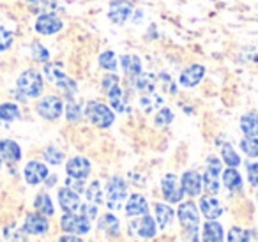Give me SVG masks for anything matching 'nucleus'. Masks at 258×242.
<instances>
[{
  "label": "nucleus",
  "mask_w": 258,
  "mask_h": 242,
  "mask_svg": "<svg viewBox=\"0 0 258 242\" xmlns=\"http://www.w3.org/2000/svg\"><path fill=\"white\" fill-rule=\"evenodd\" d=\"M16 87H18V92L22 94L25 99L27 97H30V99L39 97L44 89L43 76H41V73L36 71V69H27V71H23L22 75L18 76Z\"/></svg>",
  "instance_id": "1"
},
{
  "label": "nucleus",
  "mask_w": 258,
  "mask_h": 242,
  "mask_svg": "<svg viewBox=\"0 0 258 242\" xmlns=\"http://www.w3.org/2000/svg\"><path fill=\"white\" fill-rule=\"evenodd\" d=\"M127 198V186L120 177H111L106 184V207L110 210H118Z\"/></svg>",
  "instance_id": "2"
},
{
  "label": "nucleus",
  "mask_w": 258,
  "mask_h": 242,
  "mask_svg": "<svg viewBox=\"0 0 258 242\" xmlns=\"http://www.w3.org/2000/svg\"><path fill=\"white\" fill-rule=\"evenodd\" d=\"M85 115L94 126H97V128H110L115 120L113 111L108 106H104L103 103H97V101H92V103L87 104Z\"/></svg>",
  "instance_id": "3"
},
{
  "label": "nucleus",
  "mask_w": 258,
  "mask_h": 242,
  "mask_svg": "<svg viewBox=\"0 0 258 242\" xmlns=\"http://www.w3.org/2000/svg\"><path fill=\"white\" fill-rule=\"evenodd\" d=\"M60 228L68 233H89L90 231V219L83 214L66 212L60 219Z\"/></svg>",
  "instance_id": "4"
},
{
  "label": "nucleus",
  "mask_w": 258,
  "mask_h": 242,
  "mask_svg": "<svg viewBox=\"0 0 258 242\" xmlns=\"http://www.w3.org/2000/svg\"><path fill=\"white\" fill-rule=\"evenodd\" d=\"M36 111L46 120H57L64 111V103L58 96H46L37 103Z\"/></svg>",
  "instance_id": "5"
},
{
  "label": "nucleus",
  "mask_w": 258,
  "mask_h": 242,
  "mask_svg": "<svg viewBox=\"0 0 258 242\" xmlns=\"http://www.w3.org/2000/svg\"><path fill=\"white\" fill-rule=\"evenodd\" d=\"M219 173H221V161L216 156H211L207 159V170L202 178V184L211 195H216L219 191Z\"/></svg>",
  "instance_id": "6"
},
{
  "label": "nucleus",
  "mask_w": 258,
  "mask_h": 242,
  "mask_svg": "<svg viewBox=\"0 0 258 242\" xmlns=\"http://www.w3.org/2000/svg\"><path fill=\"white\" fill-rule=\"evenodd\" d=\"M177 217H179L180 224H182L187 231H198L200 216H198V209L193 202L180 203L179 209H177Z\"/></svg>",
  "instance_id": "7"
},
{
  "label": "nucleus",
  "mask_w": 258,
  "mask_h": 242,
  "mask_svg": "<svg viewBox=\"0 0 258 242\" xmlns=\"http://www.w3.org/2000/svg\"><path fill=\"white\" fill-rule=\"evenodd\" d=\"M34 29L41 36H53V34L60 32L64 29V23H62L60 18H57L51 13H44V15L37 16L36 23H34Z\"/></svg>",
  "instance_id": "8"
},
{
  "label": "nucleus",
  "mask_w": 258,
  "mask_h": 242,
  "mask_svg": "<svg viewBox=\"0 0 258 242\" xmlns=\"http://www.w3.org/2000/svg\"><path fill=\"white\" fill-rule=\"evenodd\" d=\"M133 6L125 2V0H113L108 9V18L115 23V25H124L125 22L133 18Z\"/></svg>",
  "instance_id": "9"
},
{
  "label": "nucleus",
  "mask_w": 258,
  "mask_h": 242,
  "mask_svg": "<svg viewBox=\"0 0 258 242\" xmlns=\"http://www.w3.org/2000/svg\"><path fill=\"white\" fill-rule=\"evenodd\" d=\"M161 191H163L165 200H166V202H170V203H179L180 200H182V196H184L179 180H177V177H175V175H172V173H168V175H165V177H163Z\"/></svg>",
  "instance_id": "10"
},
{
  "label": "nucleus",
  "mask_w": 258,
  "mask_h": 242,
  "mask_svg": "<svg viewBox=\"0 0 258 242\" xmlns=\"http://www.w3.org/2000/svg\"><path fill=\"white\" fill-rule=\"evenodd\" d=\"M23 175H25L27 184L37 186V184H41V182L46 180L48 166L44 163H39V161H30V163H27L25 170H23Z\"/></svg>",
  "instance_id": "11"
},
{
  "label": "nucleus",
  "mask_w": 258,
  "mask_h": 242,
  "mask_svg": "<svg viewBox=\"0 0 258 242\" xmlns=\"http://www.w3.org/2000/svg\"><path fill=\"white\" fill-rule=\"evenodd\" d=\"M66 171H68L69 177L85 180L90 173V161L82 156L71 157V159L68 161V164H66Z\"/></svg>",
  "instance_id": "12"
},
{
  "label": "nucleus",
  "mask_w": 258,
  "mask_h": 242,
  "mask_svg": "<svg viewBox=\"0 0 258 242\" xmlns=\"http://www.w3.org/2000/svg\"><path fill=\"white\" fill-rule=\"evenodd\" d=\"M50 224H48V219L43 216V214H27L25 223H23V231L30 235H43L48 231Z\"/></svg>",
  "instance_id": "13"
},
{
  "label": "nucleus",
  "mask_w": 258,
  "mask_h": 242,
  "mask_svg": "<svg viewBox=\"0 0 258 242\" xmlns=\"http://www.w3.org/2000/svg\"><path fill=\"white\" fill-rule=\"evenodd\" d=\"M129 228L144 238H151L156 235V223L149 214H144L140 219H133L129 223Z\"/></svg>",
  "instance_id": "14"
},
{
  "label": "nucleus",
  "mask_w": 258,
  "mask_h": 242,
  "mask_svg": "<svg viewBox=\"0 0 258 242\" xmlns=\"http://www.w3.org/2000/svg\"><path fill=\"white\" fill-rule=\"evenodd\" d=\"M182 193L187 196H198L202 191V175L198 171H186L180 178Z\"/></svg>",
  "instance_id": "15"
},
{
  "label": "nucleus",
  "mask_w": 258,
  "mask_h": 242,
  "mask_svg": "<svg viewBox=\"0 0 258 242\" xmlns=\"http://www.w3.org/2000/svg\"><path fill=\"white\" fill-rule=\"evenodd\" d=\"M58 203H60L64 212H76V210H80V205H82L78 193L69 188H62L58 191Z\"/></svg>",
  "instance_id": "16"
},
{
  "label": "nucleus",
  "mask_w": 258,
  "mask_h": 242,
  "mask_svg": "<svg viewBox=\"0 0 258 242\" xmlns=\"http://www.w3.org/2000/svg\"><path fill=\"white\" fill-rule=\"evenodd\" d=\"M205 75V68L200 64H193L189 66V68H186L182 73H180V85L182 87H195L198 85V83L202 82V78H204Z\"/></svg>",
  "instance_id": "17"
},
{
  "label": "nucleus",
  "mask_w": 258,
  "mask_h": 242,
  "mask_svg": "<svg viewBox=\"0 0 258 242\" xmlns=\"http://www.w3.org/2000/svg\"><path fill=\"white\" fill-rule=\"evenodd\" d=\"M0 156L8 163H18L22 159V149L15 140L4 138L0 140Z\"/></svg>",
  "instance_id": "18"
},
{
  "label": "nucleus",
  "mask_w": 258,
  "mask_h": 242,
  "mask_svg": "<svg viewBox=\"0 0 258 242\" xmlns=\"http://www.w3.org/2000/svg\"><path fill=\"white\" fill-rule=\"evenodd\" d=\"M129 83L137 90H140L142 94H149V92H154L156 85H158V78L152 73H140L137 78L131 80Z\"/></svg>",
  "instance_id": "19"
},
{
  "label": "nucleus",
  "mask_w": 258,
  "mask_h": 242,
  "mask_svg": "<svg viewBox=\"0 0 258 242\" xmlns=\"http://www.w3.org/2000/svg\"><path fill=\"white\" fill-rule=\"evenodd\" d=\"M149 205H147V200L144 198L142 195H131L127 198V203H125V212L127 216H144L147 214Z\"/></svg>",
  "instance_id": "20"
},
{
  "label": "nucleus",
  "mask_w": 258,
  "mask_h": 242,
  "mask_svg": "<svg viewBox=\"0 0 258 242\" xmlns=\"http://www.w3.org/2000/svg\"><path fill=\"white\" fill-rule=\"evenodd\" d=\"M120 64L129 80H135L142 73V60L137 55H122Z\"/></svg>",
  "instance_id": "21"
},
{
  "label": "nucleus",
  "mask_w": 258,
  "mask_h": 242,
  "mask_svg": "<svg viewBox=\"0 0 258 242\" xmlns=\"http://www.w3.org/2000/svg\"><path fill=\"white\" fill-rule=\"evenodd\" d=\"M200 210L204 212V216L207 217V219H218L223 212L221 203H219L214 196H204V198L200 200Z\"/></svg>",
  "instance_id": "22"
},
{
  "label": "nucleus",
  "mask_w": 258,
  "mask_h": 242,
  "mask_svg": "<svg viewBox=\"0 0 258 242\" xmlns=\"http://www.w3.org/2000/svg\"><path fill=\"white\" fill-rule=\"evenodd\" d=\"M104 92H106L108 99H110V104L113 106L115 111L122 113V111L127 110V108H125V96H124V92H122V89H120V85H118V83L111 85L110 89H106Z\"/></svg>",
  "instance_id": "23"
},
{
  "label": "nucleus",
  "mask_w": 258,
  "mask_h": 242,
  "mask_svg": "<svg viewBox=\"0 0 258 242\" xmlns=\"http://www.w3.org/2000/svg\"><path fill=\"white\" fill-rule=\"evenodd\" d=\"M204 242H223V226L216 221H207L204 224V233H202Z\"/></svg>",
  "instance_id": "24"
},
{
  "label": "nucleus",
  "mask_w": 258,
  "mask_h": 242,
  "mask_svg": "<svg viewBox=\"0 0 258 242\" xmlns=\"http://www.w3.org/2000/svg\"><path fill=\"white\" fill-rule=\"evenodd\" d=\"M240 131L246 136H258V113L251 111L240 117Z\"/></svg>",
  "instance_id": "25"
},
{
  "label": "nucleus",
  "mask_w": 258,
  "mask_h": 242,
  "mask_svg": "<svg viewBox=\"0 0 258 242\" xmlns=\"http://www.w3.org/2000/svg\"><path fill=\"white\" fill-rule=\"evenodd\" d=\"M34 207H36L37 212L43 214V216H53V212H55L53 202H51L50 195H46V193H39V195L36 196Z\"/></svg>",
  "instance_id": "26"
},
{
  "label": "nucleus",
  "mask_w": 258,
  "mask_h": 242,
  "mask_svg": "<svg viewBox=\"0 0 258 242\" xmlns=\"http://www.w3.org/2000/svg\"><path fill=\"white\" fill-rule=\"evenodd\" d=\"M223 184H225L226 189H230V191H239V189L242 188V177H240V173L235 168H228V170H225V173H223Z\"/></svg>",
  "instance_id": "27"
},
{
  "label": "nucleus",
  "mask_w": 258,
  "mask_h": 242,
  "mask_svg": "<svg viewBox=\"0 0 258 242\" xmlns=\"http://www.w3.org/2000/svg\"><path fill=\"white\" fill-rule=\"evenodd\" d=\"M161 104H163V97L158 96L156 92L144 94V96L140 97V106L145 113H151V111L156 110V108H161Z\"/></svg>",
  "instance_id": "28"
},
{
  "label": "nucleus",
  "mask_w": 258,
  "mask_h": 242,
  "mask_svg": "<svg viewBox=\"0 0 258 242\" xmlns=\"http://www.w3.org/2000/svg\"><path fill=\"white\" fill-rule=\"evenodd\" d=\"M156 219H158V224L161 228H168L173 219V209L165 205V203H158L156 205Z\"/></svg>",
  "instance_id": "29"
},
{
  "label": "nucleus",
  "mask_w": 258,
  "mask_h": 242,
  "mask_svg": "<svg viewBox=\"0 0 258 242\" xmlns=\"http://www.w3.org/2000/svg\"><path fill=\"white\" fill-rule=\"evenodd\" d=\"M20 108L15 103H2L0 104V120L4 122H15L20 118Z\"/></svg>",
  "instance_id": "30"
},
{
  "label": "nucleus",
  "mask_w": 258,
  "mask_h": 242,
  "mask_svg": "<svg viewBox=\"0 0 258 242\" xmlns=\"http://www.w3.org/2000/svg\"><path fill=\"white\" fill-rule=\"evenodd\" d=\"M118 226H120V223H118V219L113 216V214H104L99 221V228L106 231V233H110L111 237L118 235Z\"/></svg>",
  "instance_id": "31"
},
{
  "label": "nucleus",
  "mask_w": 258,
  "mask_h": 242,
  "mask_svg": "<svg viewBox=\"0 0 258 242\" xmlns=\"http://www.w3.org/2000/svg\"><path fill=\"white\" fill-rule=\"evenodd\" d=\"M55 85H57L58 89L62 90V94H64V96L68 97V99H73V96H75L76 90H78V85H76L75 80H71L69 76H66V75L62 76V78L58 80V82L55 83Z\"/></svg>",
  "instance_id": "32"
},
{
  "label": "nucleus",
  "mask_w": 258,
  "mask_h": 242,
  "mask_svg": "<svg viewBox=\"0 0 258 242\" xmlns=\"http://www.w3.org/2000/svg\"><path fill=\"white\" fill-rule=\"evenodd\" d=\"M221 156H223V161H225L226 164H228L230 168H237L240 164V157H239V154L233 150V147L232 145H223V149H221Z\"/></svg>",
  "instance_id": "33"
},
{
  "label": "nucleus",
  "mask_w": 258,
  "mask_h": 242,
  "mask_svg": "<svg viewBox=\"0 0 258 242\" xmlns=\"http://www.w3.org/2000/svg\"><path fill=\"white\" fill-rule=\"evenodd\" d=\"M99 66L106 71H117V55L111 50H106L99 55Z\"/></svg>",
  "instance_id": "34"
},
{
  "label": "nucleus",
  "mask_w": 258,
  "mask_h": 242,
  "mask_svg": "<svg viewBox=\"0 0 258 242\" xmlns=\"http://www.w3.org/2000/svg\"><path fill=\"white\" fill-rule=\"evenodd\" d=\"M27 4L30 6L32 13L44 15V13H50L55 8V0H27Z\"/></svg>",
  "instance_id": "35"
},
{
  "label": "nucleus",
  "mask_w": 258,
  "mask_h": 242,
  "mask_svg": "<svg viewBox=\"0 0 258 242\" xmlns=\"http://www.w3.org/2000/svg\"><path fill=\"white\" fill-rule=\"evenodd\" d=\"M85 196L90 203H103V191H101V182L94 180L92 184L89 186V189L85 191Z\"/></svg>",
  "instance_id": "36"
},
{
  "label": "nucleus",
  "mask_w": 258,
  "mask_h": 242,
  "mask_svg": "<svg viewBox=\"0 0 258 242\" xmlns=\"http://www.w3.org/2000/svg\"><path fill=\"white\" fill-rule=\"evenodd\" d=\"M43 71H44V76L48 78V82H51L53 85L64 76V69H62L60 64H46Z\"/></svg>",
  "instance_id": "37"
},
{
  "label": "nucleus",
  "mask_w": 258,
  "mask_h": 242,
  "mask_svg": "<svg viewBox=\"0 0 258 242\" xmlns=\"http://www.w3.org/2000/svg\"><path fill=\"white\" fill-rule=\"evenodd\" d=\"M30 51H32V58L36 62H43V64H46L48 60H50V51H48L46 46H43L41 43H32V46H30Z\"/></svg>",
  "instance_id": "38"
},
{
  "label": "nucleus",
  "mask_w": 258,
  "mask_h": 242,
  "mask_svg": "<svg viewBox=\"0 0 258 242\" xmlns=\"http://www.w3.org/2000/svg\"><path fill=\"white\" fill-rule=\"evenodd\" d=\"M240 149L246 156L249 157H258V138L254 136H247L240 142Z\"/></svg>",
  "instance_id": "39"
},
{
  "label": "nucleus",
  "mask_w": 258,
  "mask_h": 242,
  "mask_svg": "<svg viewBox=\"0 0 258 242\" xmlns=\"http://www.w3.org/2000/svg\"><path fill=\"white\" fill-rule=\"evenodd\" d=\"M64 111H66V118H68L69 122H80L82 120V106H80L78 103L69 101V103L64 106Z\"/></svg>",
  "instance_id": "40"
},
{
  "label": "nucleus",
  "mask_w": 258,
  "mask_h": 242,
  "mask_svg": "<svg viewBox=\"0 0 258 242\" xmlns=\"http://www.w3.org/2000/svg\"><path fill=\"white\" fill-rule=\"evenodd\" d=\"M43 156H44V159H46L48 163L55 164V166L64 161V152H62V150H58L57 147H46V149H44V152H43Z\"/></svg>",
  "instance_id": "41"
},
{
  "label": "nucleus",
  "mask_w": 258,
  "mask_h": 242,
  "mask_svg": "<svg viewBox=\"0 0 258 242\" xmlns=\"http://www.w3.org/2000/svg\"><path fill=\"white\" fill-rule=\"evenodd\" d=\"M13 43H15V34L6 27H0V53L8 51L13 46Z\"/></svg>",
  "instance_id": "42"
},
{
  "label": "nucleus",
  "mask_w": 258,
  "mask_h": 242,
  "mask_svg": "<svg viewBox=\"0 0 258 242\" xmlns=\"http://www.w3.org/2000/svg\"><path fill=\"white\" fill-rule=\"evenodd\" d=\"M247 240H249V233L246 230H242V228L233 226L228 231V242H247Z\"/></svg>",
  "instance_id": "43"
},
{
  "label": "nucleus",
  "mask_w": 258,
  "mask_h": 242,
  "mask_svg": "<svg viewBox=\"0 0 258 242\" xmlns=\"http://www.w3.org/2000/svg\"><path fill=\"white\" fill-rule=\"evenodd\" d=\"M172 120H173V111L170 108H161L159 113L156 115V126H159V128L172 124Z\"/></svg>",
  "instance_id": "44"
},
{
  "label": "nucleus",
  "mask_w": 258,
  "mask_h": 242,
  "mask_svg": "<svg viewBox=\"0 0 258 242\" xmlns=\"http://www.w3.org/2000/svg\"><path fill=\"white\" fill-rule=\"evenodd\" d=\"M159 82L163 83V87H165V90L168 94H175L177 92V85H175V82H172L170 75H166V73H161V75H159Z\"/></svg>",
  "instance_id": "45"
},
{
  "label": "nucleus",
  "mask_w": 258,
  "mask_h": 242,
  "mask_svg": "<svg viewBox=\"0 0 258 242\" xmlns=\"http://www.w3.org/2000/svg\"><path fill=\"white\" fill-rule=\"evenodd\" d=\"M66 188L73 189V191H76V193H82L83 189H85V180H82V178L68 177L66 178Z\"/></svg>",
  "instance_id": "46"
},
{
  "label": "nucleus",
  "mask_w": 258,
  "mask_h": 242,
  "mask_svg": "<svg viewBox=\"0 0 258 242\" xmlns=\"http://www.w3.org/2000/svg\"><path fill=\"white\" fill-rule=\"evenodd\" d=\"M247 180H249L251 186L258 188V163L247 164Z\"/></svg>",
  "instance_id": "47"
},
{
  "label": "nucleus",
  "mask_w": 258,
  "mask_h": 242,
  "mask_svg": "<svg viewBox=\"0 0 258 242\" xmlns=\"http://www.w3.org/2000/svg\"><path fill=\"white\" fill-rule=\"evenodd\" d=\"M80 210H82V214L85 217H89L90 221L94 219V217L97 216V207H96V203H85V205H80Z\"/></svg>",
  "instance_id": "48"
},
{
  "label": "nucleus",
  "mask_w": 258,
  "mask_h": 242,
  "mask_svg": "<svg viewBox=\"0 0 258 242\" xmlns=\"http://www.w3.org/2000/svg\"><path fill=\"white\" fill-rule=\"evenodd\" d=\"M11 228H13V233H11V230H9V226L4 228V238H6V240H9V242H20V240H23L22 235H18V233H22V231L16 230L15 224H13Z\"/></svg>",
  "instance_id": "49"
},
{
  "label": "nucleus",
  "mask_w": 258,
  "mask_h": 242,
  "mask_svg": "<svg viewBox=\"0 0 258 242\" xmlns=\"http://www.w3.org/2000/svg\"><path fill=\"white\" fill-rule=\"evenodd\" d=\"M58 242H83L80 237H75V235H64Z\"/></svg>",
  "instance_id": "50"
},
{
  "label": "nucleus",
  "mask_w": 258,
  "mask_h": 242,
  "mask_svg": "<svg viewBox=\"0 0 258 242\" xmlns=\"http://www.w3.org/2000/svg\"><path fill=\"white\" fill-rule=\"evenodd\" d=\"M48 180H46V186L48 188H51V186H55L57 184V175H48Z\"/></svg>",
  "instance_id": "51"
},
{
  "label": "nucleus",
  "mask_w": 258,
  "mask_h": 242,
  "mask_svg": "<svg viewBox=\"0 0 258 242\" xmlns=\"http://www.w3.org/2000/svg\"><path fill=\"white\" fill-rule=\"evenodd\" d=\"M0 168H2V156H0Z\"/></svg>",
  "instance_id": "52"
}]
</instances>
